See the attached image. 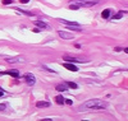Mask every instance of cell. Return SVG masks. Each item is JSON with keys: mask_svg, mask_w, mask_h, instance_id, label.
<instances>
[{"mask_svg": "<svg viewBox=\"0 0 128 121\" xmlns=\"http://www.w3.org/2000/svg\"><path fill=\"white\" fill-rule=\"evenodd\" d=\"M106 107H108V103L102 100H90V101H86L80 107V111H86V110H102Z\"/></svg>", "mask_w": 128, "mask_h": 121, "instance_id": "cell-1", "label": "cell"}, {"mask_svg": "<svg viewBox=\"0 0 128 121\" xmlns=\"http://www.w3.org/2000/svg\"><path fill=\"white\" fill-rule=\"evenodd\" d=\"M63 60L70 61V62H87L88 61V59H86V58H74V56H70V55H64Z\"/></svg>", "mask_w": 128, "mask_h": 121, "instance_id": "cell-2", "label": "cell"}, {"mask_svg": "<svg viewBox=\"0 0 128 121\" xmlns=\"http://www.w3.org/2000/svg\"><path fill=\"white\" fill-rule=\"evenodd\" d=\"M70 3L78 6H92L98 4V1H87V0H70Z\"/></svg>", "mask_w": 128, "mask_h": 121, "instance_id": "cell-3", "label": "cell"}, {"mask_svg": "<svg viewBox=\"0 0 128 121\" xmlns=\"http://www.w3.org/2000/svg\"><path fill=\"white\" fill-rule=\"evenodd\" d=\"M58 35L63 40H72V38H74V35L69 33V32H66V31H58Z\"/></svg>", "mask_w": 128, "mask_h": 121, "instance_id": "cell-4", "label": "cell"}, {"mask_svg": "<svg viewBox=\"0 0 128 121\" xmlns=\"http://www.w3.org/2000/svg\"><path fill=\"white\" fill-rule=\"evenodd\" d=\"M24 78H26V82H27V84H28V85H34V84H35V82H36L34 74H31V73H27V74L24 75Z\"/></svg>", "mask_w": 128, "mask_h": 121, "instance_id": "cell-5", "label": "cell"}, {"mask_svg": "<svg viewBox=\"0 0 128 121\" xmlns=\"http://www.w3.org/2000/svg\"><path fill=\"white\" fill-rule=\"evenodd\" d=\"M63 66L66 68V69H68V70H70V71H77V70H78V68H77L74 64H72L70 61L64 62V64H63Z\"/></svg>", "mask_w": 128, "mask_h": 121, "instance_id": "cell-6", "label": "cell"}, {"mask_svg": "<svg viewBox=\"0 0 128 121\" xmlns=\"http://www.w3.org/2000/svg\"><path fill=\"white\" fill-rule=\"evenodd\" d=\"M5 74H8V75H10V76H13V78H18V76H19V71L16 70V69L9 70V71H4V73H0V75H5Z\"/></svg>", "mask_w": 128, "mask_h": 121, "instance_id": "cell-7", "label": "cell"}, {"mask_svg": "<svg viewBox=\"0 0 128 121\" xmlns=\"http://www.w3.org/2000/svg\"><path fill=\"white\" fill-rule=\"evenodd\" d=\"M60 23L66 24L68 27H80V24L77 23V22H69V20H66V19H60Z\"/></svg>", "mask_w": 128, "mask_h": 121, "instance_id": "cell-8", "label": "cell"}, {"mask_svg": "<svg viewBox=\"0 0 128 121\" xmlns=\"http://www.w3.org/2000/svg\"><path fill=\"white\" fill-rule=\"evenodd\" d=\"M49 106H50V103L46 102V101H38V102H36V107L37 108H45V107H49Z\"/></svg>", "mask_w": 128, "mask_h": 121, "instance_id": "cell-9", "label": "cell"}, {"mask_svg": "<svg viewBox=\"0 0 128 121\" xmlns=\"http://www.w3.org/2000/svg\"><path fill=\"white\" fill-rule=\"evenodd\" d=\"M35 26L38 27V28H41V29H48V28H49V26L45 23V22H40V20L35 22Z\"/></svg>", "mask_w": 128, "mask_h": 121, "instance_id": "cell-10", "label": "cell"}, {"mask_svg": "<svg viewBox=\"0 0 128 121\" xmlns=\"http://www.w3.org/2000/svg\"><path fill=\"white\" fill-rule=\"evenodd\" d=\"M55 89H56L58 92H64V91L68 89V85H66V84H58V85L55 87Z\"/></svg>", "mask_w": 128, "mask_h": 121, "instance_id": "cell-11", "label": "cell"}, {"mask_svg": "<svg viewBox=\"0 0 128 121\" xmlns=\"http://www.w3.org/2000/svg\"><path fill=\"white\" fill-rule=\"evenodd\" d=\"M101 17H102L104 19H108V18L110 17V9H105V10H102Z\"/></svg>", "mask_w": 128, "mask_h": 121, "instance_id": "cell-12", "label": "cell"}, {"mask_svg": "<svg viewBox=\"0 0 128 121\" xmlns=\"http://www.w3.org/2000/svg\"><path fill=\"white\" fill-rule=\"evenodd\" d=\"M55 102H56L58 105H63V103H66V100H64L62 96H56V97H55Z\"/></svg>", "mask_w": 128, "mask_h": 121, "instance_id": "cell-13", "label": "cell"}, {"mask_svg": "<svg viewBox=\"0 0 128 121\" xmlns=\"http://www.w3.org/2000/svg\"><path fill=\"white\" fill-rule=\"evenodd\" d=\"M6 60H8V62H17V61H22L23 59L19 58V56H17V58H12V59L9 58V59H6Z\"/></svg>", "mask_w": 128, "mask_h": 121, "instance_id": "cell-14", "label": "cell"}, {"mask_svg": "<svg viewBox=\"0 0 128 121\" xmlns=\"http://www.w3.org/2000/svg\"><path fill=\"white\" fill-rule=\"evenodd\" d=\"M126 12H123V10H120V12H118L115 15H113V19H120L122 17H123V14H124Z\"/></svg>", "mask_w": 128, "mask_h": 121, "instance_id": "cell-15", "label": "cell"}, {"mask_svg": "<svg viewBox=\"0 0 128 121\" xmlns=\"http://www.w3.org/2000/svg\"><path fill=\"white\" fill-rule=\"evenodd\" d=\"M67 85H68V88H72V89H76V88H78V85L76 84V83H73V82H68V83H66Z\"/></svg>", "mask_w": 128, "mask_h": 121, "instance_id": "cell-16", "label": "cell"}, {"mask_svg": "<svg viewBox=\"0 0 128 121\" xmlns=\"http://www.w3.org/2000/svg\"><path fill=\"white\" fill-rule=\"evenodd\" d=\"M80 6L78 5H76V4H70L69 5V9H72V10H76V9H78Z\"/></svg>", "mask_w": 128, "mask_h": 121, "instance_id": "cell-17", "label": "cell"}, {"mask_svg": "<svg viewBox=\"0 0 128 121\" xmlns=\"http://www.w3.org/2000/svg\"><path fill=\"white\" fill-rule=\"evenodd\" d=\"M10 3H13V0H3V4L4 5H9Z\"/></svg>", "mask_w": 128, "mask_h": 121, "instance_id": "cell-18", "label": "cell"}, {"mask_svg": "<svg viewBox=\"0 0 128 121\" xmlns=\"http://www.w3.org/2000/svg\"><path fill=\"white\" fill-rule=\"evenodd\" d=\"M3 110H5V105L4 103H0V111H3Z\"/></svg>", "mask_w": 128, "mask_h": 121, "instance_id": "cell-19", "label": "cell"}, {"mask_svg": "<svg viewBox=\"0 0 128 121\" xmlns=\"http://www.w3.org/2000/svg\"><path fill=\"white\" fill-rule=\"evenodd\" d=\"M28 1H30V0H19V3H20V4H27Z\"/></svg>", "mask_w": 128, "mask_h": 121, "instance_id": "cell-20", "label": "cell"}, {"mask_svg": "<svg viewBox=\"0 0 128 121\" xmlns=\"http://www.w3.org/2000/svg\"><path fill=\"white\" fill-rule=\"evenodd\" d=\"M66 103H67V105H72L73 102H72L70 100H66Z\"/></svg>", "mask_w": 128, "mask_h": 121, "instance_id": "cell-21", "label": "cell"}, {"mask_svg": "<svg viewBox=\"0 0 128 121\" xmlns=\"http://www.w3.org/2000/svg\"><path fill=\"white\" fill-rule=\"evenodd\" d=\"M4 94H5V92H4V91H2V89H0V97H3Z\"/></svg>", "mask_w": 128, "mask_h": 121, "instance_id": "cell-22", "label": "cell"}, {"mask_svg": "<svg viewBox=\"0 0 128 121\" xmlns=\"http://www.w3.org/2000/svg\"><path fill=\"white\" fill-rule=\"evenodd\" d=\"M122 50H123L122 47H115V51H122Z\"/></svg>", "mask_w": 128, "mask_h": 121, "instance_id": "cell-23", "label": "cell"}, {"mask_svg": "<svg viewBox=\"0 0 128 121\" xmlns=\"http://www.w3.org/2000/svg\"><path fill=\"white\" fill-rule=\"evenodd\" d=\"M123 51H124V54H128V47H126V49H123Z\"/></svg>", "mask_w": 128, "mask_h": 121, "instance_id": "cell-24", "label": "cell"}, {"mask_svg": "<svg viewBox=\"0 0 128 121\" xmlns=\"http://www.w3.org/2000/svg\"><path fill=\"white\" fill-rule=\"evenodd\" d=\"M76 49H81V45H80V43H76Z\"/></svg>", "mask_w": 128, "mask_h": 121, "instance_id": "cell-25", "label": "cell"}]
</instances>
